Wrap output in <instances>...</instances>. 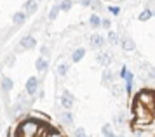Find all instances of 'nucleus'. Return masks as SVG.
Returning <instances> with one entry per match:
<instances>
[{
    "label": "nucleus",
    "instance_id": "18",
    "mask_svg": "<svg viewBox=\"0 0 155 137\" xmlns=\"http://www.w3.org/2000/svg\"><path fill=\"white\" fill-rule=\"evenodd\" d=\"M68 69H70V66L66 64V62H63V64H59V68H58V71H59V75L64 76L66 73H68Z\"/></svg>",
    "mask_w": 155,
    "mask_h": 137
},
{
    "label": "nucleus",
    "instance_id": "13",
    "mask_svg": "<svg viewBox=\"0 0 155 137\" xmlns=\"http://www.w3.org/2000/svg\"><path fill=\"white\" fill-rule=\"evenodd\" d=\"M89 24H91V26H94V28L101 26V18H99L98 14H92L91 19H89Z\"/></svg>",
    "mask_w": 155,
    "mask_h": 137
},
{
    "label": "nucleus",
    "instance_id": "6",
    "mask_svg": "<svg viewBox=\"0 0 155 137\" xmlns=\"http://www.w3.org/2000/svg\"><path fill=\"white\" fill-rule=\"evenodd\" d=\"M21 45H23V49H33L37 45V40L31 37V35H28V37H25L21 40Z\"/></svg>",
    "mask_w": 155,
    "mask_h": 137
},
{
    "label": "nucleus",
    "instance_id": "21",
    "mask_svg": "<svg viewBox=\"0 0 155 137\" xmlns=\"http://www.w3.org/2000/svg\"><path fill=\"white\" fill-rule=\"evenodd\" d=\"M113 82V75L110 71H105L103 73V83H112Z\"/></svg>",
    "mask_w": 155,
    "mask_h": 137
},
{
    "label": "nucleus",
    "instance_id": "20",
    "mask_svg": "<svg viewBox=\"0 0 155 137\" xmlns=\"http://www.w3.org/2000/svg\"><path fill=\"white\" fill-rule=\"evenodd\" d=\"M103 135H113V130H112V125L110 123H105L103 125Z\"/></svg>",
    "mask_w": 155,
    "mask_h": 137
},
{
    "label": "nucleus",
    "instance_id": "14",
    "mask_svg": "<svg viewBox=\"0 0 155 137\" xmlns=\"http://www.w3.org/2000/svg\"><path fill=\"white\" fill-rule=\"evenodd\" d=\"M108 40H110V43L112 45H119V35L115 33V31H108Z\"/></svg>",
    "mask_w": 155,
    "mask_h": 137
},
{
    "label": "nucleus",
    "instance_id": "26",
    "mask_svg": "<svg viewBox=\"0 0 155 137\" xmlns=\"http://www.w3.org/2000/svg\"><path fill=\"white\" fill-rule=\"evenodd\" d=\"M91 2H92V0H80V4H82V5H85V7L91 5Z\"/></svg>",
    "mask_w": 155,
    "mask_h": 137
},
{
    "label": "nucleus",
    "instance_id": "8",
    "mask_svg": "<svg viewBox=\"0 0 155 137\" xmlns=\"http://www.w3.org/2000/svg\"><path fill=\"white\" fill-rule=\"evenodd\" d=\"M91 45H92L94 49L103 47V45H105V40H103V37H101V35H92V37H91Z\"/></svg>",
    "mask_w": 155,
    "mask_h": 137
},
{
    "label": "nucleus",
    "instance_id": "12",
    "mask_svg": "<svg viewBox=\"0 0 155 137\" xmlns=\"http://www.w3.org/2000/svg\"><path fill=\"white\" fill-rule=\"evenodd\" d=\"M96 59H98V62H99V64H105V66H106V64H110V56H108V54H105V52H99Z\"/></svg>",
    "mask_w": 155,
    "mask_h": 137
},
{
    "label": "nucleus",
    "instance_id": "17",
    "mask_svg": "<svg viewBox=\"0 0 155 137\" xmlns=\"http://www.w3.org/2000/svg\"><path fill=\"white\" fill-rule=\"evenodd\" d=\"M61 118H63V122H64V123H68V125L73 123V116H71V113H70V111H64V113H63V116H61Z\"/></svg>",
    "mask_w": 155,
    "mask_h": 137
},
{
    "label": "nucleus",
    "instance_id": "15",
    "mask_svg": "<svg viewBox=\"0 0 155 137\" xmlns=\"http://www.w3.org/2000/svg\"><path fill=\"white\" fill-rule=\"evenodd\" d=\"M153 16V12H152V9H147V11H143V12L140 14V21H148L150 18Z\"/></svg>",
    "mask_w": 155,
    "mask_h": 137
},
{
    "label": "nucleus",
    "instance_id": "16",
    "mask_svg": "<svg viewBox=\"0 0 155 137\" xmlns=\"http://www.w3.org/2000/svg\"><path fill=\"white\" fill-rule=\"evenodd\" d=\"M59 11H61V9H59V4L52 7V9H51V12H49V19H56L58 14H59Z\"/></svg>",
    "mask_w": 155,
    "mask_h": 137
},
{
    "label": "nucleus",
    "instance_id": "28",
    "mask_svg": "<svg viewBox=\"0 0 155 137\" xmlns=\"http://www.w3.org/2000/svg\"><path fill=\"white\" fill-rule=\"evenodd\" d=\"M42 54L47 56V54H49V49H47V47H42Z\"/></svg>",
    "mask_w": 155,
    "mask_h": 137
},
{
    "label": "nucleus",
    "instance_id": "5",
    "mask_svg": "<svg viewBox=\"0 0 155 137\" xmlns=\"http://www.w3.org/2000/svg\"><path fill=\"white\" fill-rule=\"evenodd\" d=\"M25 21H26V12L25 11H19V12H16L12 16V24H16V26H21Z\"/></svg>",
    "mask_w": 155,
    "mask_h": 137
},
{
    "label": "nucleus",
    "instance_id": "19",
    "mask_svg": "<svg viewBox=\"0 0 155 137\" xmlns=\"http://www.w3.org/2000/svg\"><path fill=\"white\" fill-rule=\"evenodd\" d=\"M59 9H61V11H70L71 9V0H63V2L59 4Z\"/></svg>",
    "mask_w": 155,
    "mask_h": 137
},
{
    "label": "nucleus",
    "instance_id": "7",
    "mask_svg": "<svg viewBox=\"0 0 155 137\" xmlns=\"http://www.w3.org/2000/svg\"><path fill=\"white\" fill-rule=\"evenodd\" d=\"M35 68H37V71H47V68H49V62H47V59H44V57H38L37 59V62H35Z\"/></svg>",
    "mask_w": 155,
    "mask_h": 137
},
{
    "label": "nucleus",
    "instance_id": "24",
    "mask_svg": "<svg viewBox=\"0 0 155 137\" xmlns=\"http://www.w3.org/2000/svg\"><path fill=\"white\" fill-rule=\"evenodd\" d=\"M110 12H112V14H119L120 9H119V7H110Z\"/></svg>",
    "mask_w": 155,
    "mask_h": 137
},
{
    "label": "nucleus",
    "instance_id": "25",
    "mask_svg": "<svg viewBox=\"0 0 155 137\" xmlns=\"http://www.w3.org/2000/svg\"><path fill=\"white\" fill-rule=\"evenodd\" d=\"M75 135H85V130L84 129H78V130L75 132Z\"/></svg>",
    "mask_w": 155,
    "mask_h": 137
},
{
    "label": "nucleus",
    "instance_id": "3",
    "mask_svg": "<svg viewBox=\"0 0 155 137\" xmlns=\"http://www.w3.org/2000/svg\"><path fill=\"white\" fill-rule=\"evenodd\" d=\"M61 106H63V108H66V110H70L71 106H73V96H71L68 90H64L63 97H61Z\"/></svg>",
    "mask_w": 155,
    "mask_h": 137
},
{
    "label": "nucleus",
    "instance_id": "1",
    "mask_svg": "<svg viewBox=\"0 0 155 137\" xmlns=\"http://www.w3.org/2000/svg\"><path fill=\"white\" fill-rule=\"evenodd\" d=\"M16 137H49V135H64V132L58 127L52 118L40 111L23 113L18 116L14 129L9 132Z\"/></svg>",
    "mask_w": 155,
    "mask_h": 137
},
{
    "label": "nucleus",
    "instance_id": "9",
    "mask_svg": "<svg viewBox=\"0 0 155 137\" xmlns=\"http://www.w3.org/2000/svg\"><path fill=\"white\" fill-rule=\"evenodd\" d=\"M122 47H124V50H129V52H131V50L136 49V43H134L129 37H122Z\"/></svg>",
    "mask_w": 155,
    "mask_h": 137
},
{
    "label": "nucleus",
    "instance_id": "27",
    "mask_svg": "<svg viewBox=\"0 0 155 137\" xmlns=\"http://www.w3.org/2000/svg\"><path fill=\"white\" fill-rule=\"evenodd\" d=\"M148 75H150V78H155V68H150Z\"/></svg>",
    "mask_w": 155,
    "mask_h": 137
},
{
    "label": "nucleus",
    "instance_id": "23",
    "mask_svg": "<svg viewBox=\"0 0 155 137\" xmlns=\"http://www.w3.org/2000/svg\"><path fill=\"white\" fill-rule=\"evenodd\" d=\"M110 24H112L110 19H103V21H101V26H103V28H110Z\"/></svg>",
    "mask_w": 155,
    "mask_h": 137
},
{
    "label": "nucleus",
    "instance_id": "22",
    "mask_svg": "<svg viewBox=\"0 0 155 137\" xmlns=\"http://www.w3.org/2000/svg\"><path fill=\"white\" fill-rule=\"evenodd\" d=\"M91 5H92V9H94V11H98V12L103 9V5H101L99 2H91Z\"/></svg>",
    "mask_w": 155,
    "mask_h": 137
},
{
    "label": "nucleus",
    "instance_id": "11",
    "mask_svg": "<svg viewBox=\"0 0 155 137\" xmlns=\"http://www.w3.org/2000/svg\"><path fill=\"white\" fill-rule=\"evenodd\" d=\"M84 56H85V49L78 47L77 50L73 52V56H71V61H73V62H78L80 59H82V57H84Z\"/></svg>",
    "mask_w": 155,
    "mask_h": 137
},
{
    "label": "nucleus",
    "instance_id": "2",
    "mask_svg": "<svg viewBox=\"0 0 155 137\" xmlns=\"http://www.w3.org/2000/svg\"><path fill=\"white\" fill-rule=\"evenodd\" d=\"M37 87H38V78H37V76H31L28 82H26V94L33 96L37 92Z\"/></svg>",
    "mask_w": 155,
    "mask_h": 137
},
{
    "label": "nucleus",
    "instance_id": "4",
    "mask_svg": "<svg viewBox=\"0 0 155 137\" xmlns=\"http://www.w3.org/2000/svg\"><path fill=\"white\" fill-rule=\"evenodd\" d=\"M37 7H38V4H37L35 0H28V2L23 5V11L26 12V16H31V14L37 12Z\"/></svg>",
    "mask_w": 155,
    "mask_h": 137
},
{
    "label": "nucleus",
    "instance_id": "10",
    "mask_svg": "<svg viewBox=\"0 0 155 137\" xmlns=\"http://www.w3.org/2000/svg\"><path fill=\"white\" fill-rule=\"evenodd\" d=\"M11 89H12V80L9 76H4L2 78V90H4V94H7Z\"/></svg>",
    "mask_w": 155,
    "mask_h": 137
}]
</instances>
